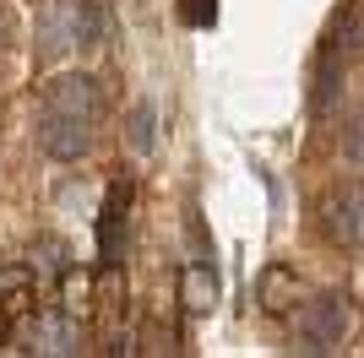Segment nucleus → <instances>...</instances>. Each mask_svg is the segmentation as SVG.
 I'll use <instances>...</instances> for the list:
<instances>
[{"label":"nucleus","instance_id":"1","mask_svg":"<svg viewBox=\"0 0 364 358\" xmlns=\"http://www.w3.org/2000/svg\"><path fill=\"white\" fill-rule=\"evenodd\" d=\"M98 119H104V87H98V76L60 71L55 82H44V98H38V147L55 163H76L92 147Z\"/></svg>","mask_w":364,"mask_h":358},{"label":"nucleus","instance_id":"2","mask_svg":"<svg viewBox=\"0 0 364 358\" xmlns=\"http://www.w3.org/2000/svg\"><path fill=\"white\" fill-rule=\"evenodd\" d=\"M104 6L98 0H49L38 16V55H71V49L104 44Z\"/></svg>","mask_w":364,"mask_h":358},{"label":"nucleus","instance_id":"3","mask_svg":"<svg viewBox=\"0 0 364 358\" xmlns=\"http://www.w3.org/2000/svg\"><path fill=\"white\" fill-rule=\"evenodd\" d=\"M348 320H353V298L348 293H321V298H310V304H299L304 353H326L332 342H343Z\"/></svg>","mask_w":364,"mask_h":358},{"label":"nucleus","instance_id":"4","mask_svg":"<svg viewBox=\"0 0 364 358\" xmlns=\"http://www.w3.org/2000/svg\"><path fill=\"white\" fill-rule=\"evenodd\" d=\"M321 228H326V239H332V244L359 250V239H364V201H359V185L332 190L326 201H321Z\"/></svg>","mask_w":364,"mask_h":358},{"label":"nucleus","instance_id":"5","mask_svg":"<svg viewBox=\"0 0 364 358\" xmlns=\"http://www.w3.org/2000/svg\"><path fill=\"white\" fill-rule=\"evenodd\" d=\"M125 212H131V179H114L98 212V261L120 266V244H125Z\"/></svg>","mask_w":364,"mask_h":358},{"label":"nucleus","instance_id":"6","mask_svg":"<svg viewBox=\"0 0 364 358\" xmlns=\"http://www.w3.org/2000/svg\"><path fill=\"white\" fill-rule=\"evenodd\" d=\"M218 266H213V255H196V261H185L180 266V304L191 315H207L218 304Z\"/></svg>","mask_w":364,"mask_h":358},{"label":"nucleus","instance_id":"7","mask_svg":"<svg viewBox=\"0 0 364 358\" xmlns=\"http://www.w3.org/2000/svg\"><path fill=\"white\" fill-rule=\"evenodd\" d=\"M343 60L348 55L326 38V49L316 55V82H310V109H316V114H326V109L337 104V92H343Z\"/></svg>","mask_w":364,"mask_h":358},{"label":"nucleus","instance_id":"8","mask_svg":"<svg viewBox=\"0 0 364 358\" xmlns=\"http://www.w3.org/2000/svg\"><path fill=\"white\" fill-rule=\"evenodd\" d=\"M28 342H33V353H76L82 331H76L71 315H38L28 326Z\"/></svg>","mask_w":364,"mask_h":358},{"label":"nucleus","instance_id":"9","mask_svg":"<svg viewBox=\"0 0 364 358\" xmlns=\"http://www.w3.org/2000/svg\"><path fill=\"white\" fill-rule=\"evenodd\" d=\"M261 310L267 315H289L294 304H299V271L294 266H267L261 271Z\"/></svg>","mask_w":364,"mask_h":358},{"label":"nucleus","instance_id":"10","mask_svg":"<svg viewBox=\"0 0 364 358\" xmlns=\"http://www.w3.org/2000/svg\"><path fill=\"white\" fill-rule=\"evenodd\" d=\"M125 136H131V152H152V136H158V109H152V98L131 104V119H125Z\"/></svg>","mask_w":364,"mask_h":358},{"label":"nucleus","instance_id":"11","mask_svg":"<svg viewBox=\"0 0 364 358\" xmlns=\"http://www.w3.org/2000/svg\"><path fill=\"white\" fill-rule=\"evenodd\" d=\"M359 28H364V6L359 0H348V11H343V22H337V33H332V44L343 49V55H359Z\"/></svg>","mask_w":364,"mask_h":358},{"label":"nucleus","instance_id":"12","mask_svg":"<svg viewBox=\"0 0 364 358\" xmlns=\"http://www.w3.org/2000/svg\"><path fill=\"white\" fill-rule=\"evenodd\" d=\"M60 283H65V315H71V320H76V315H87V293H92L87 277H76V271L65 266V271H60Z\"/></svg>","mask_w":364,"mask_h":358},{"label":"nucleus","instance_id":"13","mask_svg":"<svg viewBox=\"0 0 364 358\" xmlns=\"http://www.w3.org/2000/svg\"><path fill=\"white\" fill-rule=\"evenodd\" d=\"M180 16L191 22V28H213V22H218V0H185Z\"/></svg>","mask_w":364,"mask_h":358}]
</instances>
